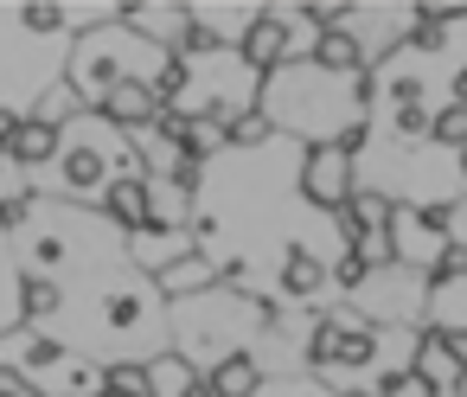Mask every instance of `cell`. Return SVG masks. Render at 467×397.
I'll list each match as a JSON object with an SVG mask.
<instances>
[{"label":"cell","instance_id":"6da1fadb","mask_svg":"<svg viewBox=\"0 0 467 397\" xmlns=\"http://www.w3.org/2000/svg\"><path fill=\"white\" fill-rule=\"evenodd\" d=\"M410 384H422V397H467V359L448 333H422L416 359H410Z\"/></svg>","mask_w":467,"mask_h":397},{"label":"cell","instance_id":"7a4b0ae2","mask_svg":"<svg viewBox=\"0 0 467 397\" xmlns=\"http://www.w3.org/2000/svg\"><path fill=\"white\" fill-rule=\"evenodd\" d=\"M352 193H358L352 186V154H339L333 141H314L307 161H301V199L320 205V212H339Z\"/></svg>","mask_w":467,"mask_h":397},{"label":"cell","instance_id":"3957f363","mask_svg":"<svg viewBox=\"0 0 467 397\" xmlns=\"http://www.w3.org/2000/svg\"><path fill=\"white\" fill-rule=\"evenodd\" d=\"M307 359L320 365V371H333V365H371L378 359V327L371 320H320L314 327V346H307Z\"/></svg>","mask_w":467,"mask_h":397},{"label":"cell","instance_id":"277c9868","mask_svg":"<svg viewBox=\"0 0 467 397\" xmlns=\"http://www.w3.org/2000/svg\"><path fill=\"white\" fill-rule=\"evenodd\" d=\"M237 46H244V65H250L256 78H275V71L295 65V20H288V14H256Z\"/></svg>","mask_w":467,"mask_h":397},{"label":"cell","instance_id":"5b68a950","mask_svg":"<svg viewBox=\"0 0 467 397\" xmlns=\"http://www.w3.org/2000/svg\"><path fill=\"white\" fill-rule=\"evenodd\" d=\"M103 212L122 231H148L154 225V186L141 173H116V180H103Z\"/></svg>","mask_w":467,"mask_h":397},{"label":"cell","instance_id":"8992f818","mask_svg":"<svg viewBox=\"0 0 467 397\" xmlns=\"http://www.w3.org/2000/svg\"><path fill=\"white\" fill-rule=\"evenodd\" d=\"M65 148V129L58 122H46V116H20V129H14V141L0 148L7 161H20V167H39V161H52Z\"/></svg>","mask_w":467,"mask_h":397},{"label":"cell","instance_id":"52a82bcc","mask_svg":"<svg viewBox=\"0 0 467 397\" xmlns=\"http://www.w3.org/2000/svg\"><path fill=\"white\" fill-rule=\"evenodd\" d=\"M103 122H116V129H141V122H154L161 116V103H154V90H148V78H129V84H116L103 103Z\"/></svg>","mask_w":467,"mask_h":397},{"label":"cell","instance_id":"ba28073f","mask_svg":"<svg viewBox=\"0 0 467 397\" xmlns=\"http://www.w3.org/2000/svg\"><path fill=\"white\" fill-rule=\"evenodd\" d=\"M256 391H263V371H256V359H250V352L218 359V365H212V378H205V397H256Z\"/></svg>","mask_w":467,"mask_h":397},{"label":"cell","instance_id":"9c48e42d","mask_svg":"<svg viewBox=\"0 0 467 397\" xmlns=\"http://www.w3.org/2000/svg\"><path fill=\"white\" fill-rule=\"evenodd\" d=\"M358 65H365V46H358L346 26L314 33V71H320V78H333V71H358Z\"/></svg>","mask_w":467,"mask_h":397},{"label":"cell","instance_id":"30bf717a","mask_svg":"<svg viewBox=\"0 0 467 397\" xmlns=\"http://www.w3.org/2000/svg\"><path fill=\"white\" fill-rule=\"evenodd\" d=\"M148 384H154V397H205V378H199L180 352L148 359Z\"/></svg>","mask_w":467,"mask_h":397},{"label":"cell","instance_id":"8fae6325","mask_svg":"<svg viewBox=\"0 0 467 397\" xmlns=\"http://www.w3.org/2000/svg\"><path fill=\"white\" fill-rule=\"evenodd\" d=\"M65 154V193H103V154L97 148H58Z\"/></svg>","mask_w":467,"mask_h":397},{"label":"cell","instance_id":"7c38bea8","mask_svg":"<svg viewBox=\"0 0 467 397\" xmlns=\"http://www.w3.org/2000/svg\"><path fill=\"white\" fill-rule=\"evenodd\" d=\"M320 282H327V269H320L301 244H288V250H282V288H288V295H314Z\"/></svg>","mask_w":467,"mask_h":397},{"label":"cell","instance_id":"4fadbf2b","mask_svg":"<svg viewBox=\"0 0 467 397\" xmlns=\"http://www.w3.org/2000/svg\"><path fill=\"white\" fill-rule=\"evenodd\" d=\"M275 135V116L269 110H237L231 122H224V148H256V141H269Z\"/></svg>","mask_w":467,"mask_h":397},{"label":"cell","instance_id":"5bb4252c","mask_svg":"<svg viewBox=\"0 0 467 397\" xmlns=\"http://www.w3.org/2000/svg\"><path fill=\"white\" fill-rule=\"evenodd\" d=\"M58 282L52 276H20V320H46V314H58Z\"/></svg>","mask_w":467,"mask_h":397},{"label":"cell","instance_id":"9a60e30c","mask_svg":"<svg viewBox=\"0 0 467 397\" xmlns=\"http://www.w3.org/2000/svg\"><path fill=\"white\" fill-rule=\"evenodd\" d=\"M103 397H154V384H148V365H129V359H116V365H103V384H97Z\"/></svg>","mask_w":467,"mask_h":397},{"label":"cell","instance_id":"2e32d148","mask_svg":"<svg viewBox=\"0 0 467 397\" xmlns=\"http://www.w3.org/2000/svg\"><path fill=\"white\" fill-rule=\"evenodd\" d=\"M205 282H218V269H212V263H199V256H186V263H167V269H161V288H167V295H192V288H205Z\"/></svg>","mask_w":467,"mask_h":397},{"label":"cell","instance_id":"e0dca14e","mask_svg":"<svg viewBox=\"0 0 467 397\" xmlns=\"http://www.w3.org/2000/svg\"><path fill=\"white\" fill-rule=\"evenodd\" d=\"M429 135H435V148H467V110L448 103L441 116H429Z\"/></svg>","mask_w":467,"mask_h":397},{"label":"cell","instance_id":"ac0fdd59","mask_svg":"<svg viewBox=\"0 0 467 397\" xmlns=\"http://www.w3.org/2000/svg\"><path fill=\"white\" fill-rule=\"evenodd\" d=\"M33 212H39V199H33V193H14V199H0V231H20Z\"/></svg>","mask_w":467,"mask_h":397},{"label":"cell","instance_id":"d6986e66","mask_svg":"<svg viewBox=\"0 0 467 397\" xmlns=\"http://www.w3.org/2000/svg\"><path fill=\"white\" fill-rule=\"evenodd\" d=\"M0 397H46V384L33 371H14V365H0Z\"/></svg>","mask_w":467,"mask_h":397},{"label":"cell","instance_id":"ffe728a7","mask_svg":"<svg viewBox=\"0 0 467 397\" xmlns=\"http://www.w3.org/2000/svg\"><path fill=\"white\" fill-rule=\"evenodd\" d=\"M65 20H71L65 7H20V26H26V33H58Z\"/></svg>","mask_w":467,"mask_h":397},{"label":"cell","instance_id":"44dd1931","mask_svg":"<svg viewBox=\"0 0 467 397\" xmlns=\"http://www.w3.org/2000/svg\"><path fill=\"white\" fill-rule=\"evenodd\" d=\"M365 282H371V269H365V263H358V256L346 250V256H339V269H333V288H346V295H358Z\"/></svg>","mask_w":467,"mask_h":397},{"label":"cell","instance_id":"7402d4cb","mask_svg":"<svg viewBox=\"0 0 467 397\" xmlns=\"http://www.w3.org/2000/svg\"><path fill=\"white\" fill-rule=\"evenodd\" d=\"M410 391V371H384L378 384H371V397H403Z\"/></svg>","mask_w":467,"mask_h":397},{"label":"cell","instance_id":"603a6c76","mask_svg":"<svg viewBox=\"0 0 467 397\" xmlns=\"http://www.w3.org/2000/svg\"><path fill=\"white\" fill-rule=\"evenodd\" d=\"M397 129H403V135H429V116H422V110H416V103H410V110H403V116H397Z\"/></svg>","mask_w":467,"mask_h":397},{"label":"cell","instance_id":"cb8c5ba5","mask_svg":"<svg viewBox=\"0 0 467 397\" xmlns=\"http://www.w3.org/2000/svg\"><path fill=\"white\" fill-rule=\"evenodd\" d=\"M14 129H20V116H14V110H0V148L14 141Z\"/></svg>","mask_w":467,"mask_h":397},{"label":"cell","instance_id":"d4e9b609","mask_svg":"<svg viewBox=\"0 0 467 397\" xmlns=\"http://www.w3.org/2000/svg\"><path fill=\"white\" fill-rule=\"evenodd\" d=\"M454 103L467 110V65H461V78H454Z\"/></svg>","mask_w":467,"mask_h":397},{"label":"cell","instance_id":"484cf974","mask_svg":"<svg viewBox=\"0 0 467 397\" xmlns=\"http://www.w3.org/2000/svg\"><path fill=\"white\" fill-rule=\"evenodd\" d=\"M84 397H103V391H84Z\"/></svg>","mask_w":467,"mask_h":397},{"label":"cell","instance_id":"4316f807","mask_svg":"<svg viewBox=\"0 0 467 397\" xmlns=\"http://www.w3.org/2000/svg\"><path fill=\"white\" fill-rule=\"evenodd\" d=\"M461 154H467V148H461Z\"/></svg>","mask_w":467,"mask_h":397}]
</instances>
